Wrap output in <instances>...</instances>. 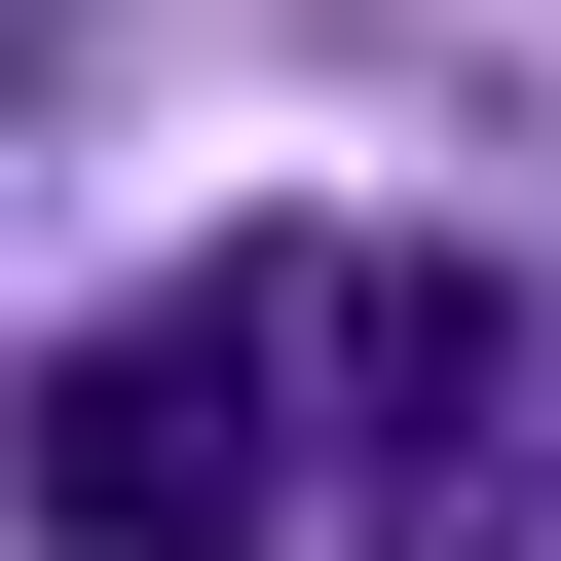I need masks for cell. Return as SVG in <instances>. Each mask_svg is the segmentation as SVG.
I'll use <instances>...</instances> for the list:
<instances>
[{"mask_svg": "<svg viewBox=\"0 0 561 561\" xmlns=\"http://www.w3.org/2000/svg\"><path fill=\"white\" fill-rule=\"evenodd\" d=\"M262 337H300V262L76 300L38 337V561H262Z\"/></svg>", "mask_w": 561, "mask_h": 561, "instance_id": "1", "label": "cell"}, {"mask_svg": "<svg viewBox=\"0 0 561 561\" xmlns=\"http://www.w3.org/2000/svg\"><path fill=\"white\" fill-rule=\"evenodd\" d=\"M337 300V561H524V300L486 262H300Z\"/></svg>", "mask_w": 561, "mask_h": 561, "instance_id": "2", "label": "cell"}]
</instances>
